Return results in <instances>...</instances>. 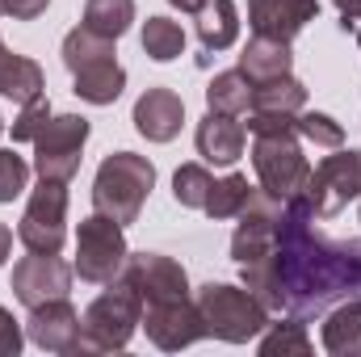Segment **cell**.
I'll return each mask as SVG.
<instances>
[{
  "instance_id": "1",
  "label": "cell",
  "mask_w": 361,
  "mask_h": 357,
  "mask_svg": "<svg viewBox=\"0 0 361 357\" xmlns=\"http://www.w3.org/2000/svg\"><path fill=\"white\" fill-rule=\"evenodd\" d=\"M240 269L265 311L311 320L336 303H361V240H328L302 193L286 202L273 248Z\"/></svg>"
},
{
  "instance_id": "2",
  "label": "cell",
  "mask_w": 361,
  "mask_h": 357,
  "mask_svg": "<svg viewBox=\"0 0 361 357\" xmlns=\"http://www.w3.org/2000/svg\"><path fill=\"white\" fill-rule=\"evenodd\" d=\"M298 114H261L248 109V135H252V169L261 189L277 193L281 202L298 198L302 185L311 177V160L302 156L298 131H294Z\"/></svg>"
},
{
  "instance_id": "3",
  "label": "cell",
  "mask_w": 361,
  "mask_h": 357,
  "mask_svg": "<svg viewBox=\"0 0 361 357\" xmlns=\"http://www.w3.org/2000/svg\"><path fill=\"white\" fill-rule=\"evenodd\" d=\"M156 189V164L139 152H109L92 177V210L109 214L114 223L130 227Z\"/></svg>"
},
{
  "instance_id": "4",
  "label": "cell",
  "mask_w": 361,
  "mask_h": 357,
  "mask_svg": "<svg viewBox=\"0 0 361 357\" xmlns=\"http://www.w3.org/2000/svg\"><path fill=\"white\" fill-rule=\"evenodd\" d=\"M197 315L206 337L227 341V345H248L269 328V311L257 303V294L248 286H231V282H206L197 294Z\"/></svg>"
},
{
  "instance_id": "5",
  "label": "cell",
  "mask_w": 361,
  "mask_h": 357,
  "mask_svg": "<svg viewBox=\"0 0 361 357\" xmlns=\"http://www.w3.org/2000/svg\"><path fill=\"white\" fill-rule=\"evenodd\" d=\"M143 324V298L126 277L109 282L80 315V353H118Z\"/></svg>"
},
{
  "instance_id": "6",
  "label": "cell",
  "mask_w": 361,
  "mask_h": 357,
  "mask_svg": "<svg viewBox=\"0 0 361 357\" xmlns=\"http://www.w3.org/2000/svg\"><path fill=\"white\" fill-rule=\"evenodd\" d=\"M126 257H130V248H126V227L122 223H114L109 214H101V210H92L89 219H80V231H76V277L80 282H92V286H109V282H118L122 277V269H126Z\"/></svg>"
},
{
  "instance_id": "7",
  "label": "cell",
  "mask_w": 361,
  "mask_h": 357,
  "mask_svg": "<svg viewBox=\"0 0 361 357\" xmlns=\"http://www.w3.org/2000/svg\"><path fill=\"white\" fill-rule=\"evenodd\" d=\"M89 118L80 114H51L47 126L34 135V173L42 181H68L80 173V152L89 143Z\"/></svg>"
},
{
  "instance_id": "8",
  "label": "cell",
  "mask_w": 361,
  "mask_h": 357,
  "mask_svg": "<svg viewBox=\"0 0 361 357\" xmlns=\"http://www.w3.org/2000/svg\"><path fill=\"white\" fill-rule=\"evenodd\" d=\"M353 198H361V152H353V147H332V156H324L311 169V177L302 185V202L311 206L315 219H332Z\"/></svg>"
},
{
  "instance_id": "9",
  "label": "cell",
  "mask_w": 361,
  "mask_h": 357,
  "mask_svg": "<svg viewBox=\"0 0 361 357\" xmlns=\"http://www.w3.org/2000/svg\"><path fill=\"white\" fill-rule=\"evenodd\" d=\"M17 240L25 244V253H63L68 240V185L63 181H42L30 193L21 223H17Z\"/></svg>"
},
{
  "instance_id": "10",
  "label": "cell",
  "mask_w": 361,
  "mask_h": 357,
  "mask_svg": "<svg viewBox=\"0 0 361 357\" xmlns=\"http://www.w3.org/2000/svg\"><path fill=\"white\" fill-rule=\"evenodd\" d=\"M281 210H286V202H281L277 193L252 185L244 210L235 214V219H240V227H235V236H231V261H235V265H248V261H257V257L269 253L273 236H277V223H281Z\"/></svg>"
},
{
  "instance_id": "11",
  "label": "cell",
  "mask_w": 361,
  "mask_h": 357,
  "mask_svg": "<svg viewBox=\"0 0 361 357\" xmlns=\"http://www.w3.org/2000/svg\"><path fill=\"white\" fill-rule=\"evenodd\" d=\"M72 277L76 269L68 261H59V253H30L13 265V294L17 303L30 311V307H42L51 298H68L72 294Z\"/></svg>"
},
{
  "instance_id": "12",
  "label": "cell",
  "mask_w": 361,
  "mask_h": 357,
  "mask_svg": "<svg viewBox=\"0 0 361 357\" xmlns=\"http://www.w3.org/2000/svg\"><path fill=\"white\" fill-rule=\"evenodd\" d=\"M122 277L135 286V294L147 303H173V298H193L189 294V273L164 253H130Z\"/></svg>"
},
{
  "instance_id": "13",
  "label": "cell",
  "mask_w": 361,
  "mask_h": 357,
  "mask_svg": "<svg viewBox=\"0 0 361 357\" xmlns=\"http://www.w3.org/2000/svg\"><path fill=\"white\" fill-rule=\"evenodd\" d=\"M143 332H147V341L156 345V349H164V353H180V349H189L193 341H202L206 337V328H202V315H197V303L193 298H173V303H147L143 307V324H139Z\"/></svg>"
},
{
  "instance_id": "14",
  "label": "cell",
  "mask_w": 361,
  "mask_h": 357,
  "mask_svg": "<svg viewBox=\"0 0 361 357\" xmlns=\"http://www.w3.org/2000/svg\"><path fill=\"white\" fill-rule=\"evenodd\" d=\"M25 337L47 353H80V311L72 298H51L42 307H30Z\"/></svg>"
},
{
  "instance_id": "15",
  "label": "cell",
  "mask_w": 361,
  "mask_h": 357,
  "mask_svg": "<svg viewBox=\"0 0 361 357\" xmlns=\"http://www.w3.org/2000/svg\"><path fill=\"white\" fill-rule=\"evenodd\" d=\"M319 17V0H248V25L261 38L294 42Z\"/></svg>"
},
{
  "instance_id": "16",
  "label": "cell",
  "mask_w": 361,
  "mask_h": 357,
  "mask_svg": "<svg viewBox=\"0 0 361 357\" xmlns=\"http://www.w3.org/2000/svg\"><path fill=\"white\" fill-rule=\"evenodd\" d=\"M130 122L147 143H173L180 135V122H185V101L173 89H147L135 101Z\"/></svg>"
},
{
  "instance_id": "17",
  "label": "cell",
  "mask_w": 361,
  "mask_h": 357,
  "mask_svg": "<svg viewBox=\"0 0 361 357\" xmlns=\"http://www.w3.org/2000/svg\"><path fill=\"white\" fill-rule=\"evenodd\" d=\"M244 143H248V131H244V122L231 118V114L206 109V118H202L197 131H193V147H197V156H202L206 164H235V160L244 156Z\"/></svg>"
},
{
  "instance_id": "18",
  "label": "cell",
  "mask_w": 361,
  "mask_h": 357,
  "mask_svg": "<svg viewBox=\"0 0 361 357\" xmlns=\"http://www.w3.org/2000/svg\"><path fill=\"white\" fill-rule=\"evenodd\" d=\"M0 97H8V101H17V105H30V101L47 97V76H42V68H38L30 55L8 51L4 38H0Z\"/></svg>"
},
{
  "instance_id": "19",
  "label": "cell",
  "mask_w": 361,
  "mask_h": 357,
  "mask_svg": "<svg viewBox=\"0 0 361 357\" xmlns=\"http://www.w3.org/2000/svg\"><path fill=\"white\" fill-rule=\"evenodd\" d=\"M290 68H294V51H290V42H281V38H261V34H252V42H248L244 55H240V72H244L252 85L290 76Z\"/></svg>"
},
{
  "instance_id": "20",
  "label": "cell",
  "mask_w": 361,
  "mask_h": 357,
  "mask_svg": "<svg viewBox=\"0 0 361 357\" xmlns=\"http://www.w3.org/2000/svg\"><path fill=\"white\" fill-rule=\"evenodd\" d=\"M324 349L332 357H361V303H336L332 311H324V332H319Z\"/></svg>"
},
{
  "instance_id": "21",
  "label": "cell",
  "mask_w": 361,
  "mask_h": 357,
  "mask_svg": "<svg viewBox=\"0 0 361 357\" xmlns=\"http://www.w3.org/2000/svg\"><path fill=\"white\" fill-rule=\"evenodd\" d=\"M122 89H126V68L118 59H101V63L72 72V92L89 105H114Z\"/></svg>"
},
{
  "instance_id": "22",
  "label": "cell",
  "mask_w": 361,
  "mask_h": 357,
  "mask_svg": "<svg viewBox=\"0 0 361 357\" xmlns=\"http://www.w3.org/2000/svg\"><path fill=\"white\" fill-rule=\"evenodd\" d=\"M193 25H197V42L206 51H227L240 38V8H235V0H206L193 13Z\"/></svg>"
},
{
  "instance_id": "23",
  "label": "cell",
  "mask_w": 361,
  "mask_h": 357,
  "mask_svg": "<svg viewBox=\"0 0 361 357\" xmlns=\"http://www.w3.org/2000/svg\"><path fill=\"white\" fill-rule=\"evenodd\" d=\"M206 109H214V114H231V118H244V114L252 109V80H248L240 68L219 72V76L206 85Z\"/></svg>"
},
{
  "instance_id": "24",
  "label": "cell",
  "mask_w": 361,
  "mask_h": 357,
  "mask_svg": "<svg viewBox=\"0 0 361 357\" xmlns=\"http://www.w3.org/2000/svg\"><path fill=\"white\" fill-rule=\"evenodd\" d=\"M257 349H261V357H311L315 353L302 315H286L281 324H269L257 337Z\"/></svg>"
},
{
  "instance_id": "25",
  "label": "cell",
  "mask_w": 361,
  "mask_h": 357,
  "mask_svg": "<svg viewBox=\"0 0 361 357\" xmlns=\"http://www.w3.org/2000/svg\"><path fill=\"white\" fill-rule=\"evenodd\" d=\"M114 55H118V51H114V38L89 30L85 21H80L76 30H68V38H63V68H68V72H80V68L101 63V59H114Z\"/></svg>"
},
{
  "instance_id": "26",
  "label": "cell",
  "mask_w": 361,
  "mask_h": 357,
  "mask_svg": "<svg viewBox=\"0 0 361 357\" xmlns=\"http://www.w3.org/2000/svg\"><path fill=\"white\" fill-rule=\"evenodd\" d=\"M302 105H307V85L294 76L252 85V109H261V114H302Z\"/></svg>"
},
{
  "instance_id": "27",
  "label": "cell",
  "mask_w": 361,
  "mask_h": 357,
  "mask_svg": "<svg viewBox=\"0 0 361 357\" xmlns=\"http://www.w3.org/2000/svg\"><path fill=\"white\" fill-rule=\"evenodd\" d=\"M139 42H143V51L156 63H173L177 55H185V30H180L173 17H147Z\"/></svg>"
},
{
  "instance_id": "28",
  "label": "cell",
  "mask_w": 361,
  "mask_h": 357,
  "mask_svg": "<svg viewBox=\"0 0 361 357\" xmlns=\"http://www.w3.org/2000/svg\"><path fill=\"white\" fill-rule=\"evenodd\" d=\"M85 25L118 42L135 25V0H85Z\"/></svg>"
},
{
  "instance_id": "29",
  "label": "cell",
  "mask_w": 361,
  "mask_h": 357,
  "mask_svg": "<svg viewBox=\"0 0 361 357\" xmlns=\"http://www.w3.org/2000/svg\"><path fill=\"white\" fill-rule=\"evenodd\" d=\"M248 193H252V185L244 173H227L223 181H214V189H210V198H206V214L210 219H235L240 210H244V202H248Z\"/></svg>"
},
{
  "instance_id": "30",
  "label": "cell",
  "mask_w": 361,
  "mask_h": 357,
  "mask_svg": "<svg viewBox=\"0 0 361 357\" xmlns=\"http://www.w3.org/2000/svg\"><path fill=\"white\" fill-rule=\"evenodd\" d=\"M210 189H214V177H210L206 164H180L177 173H173V198L185 210H206Z\"/></svg>"
},
{
  "instance_id": "31",
  "label": "cell",
  "mask_w": 361,
  "mask_h": 357,
  "mask_svg": "<svg viewBox=\"0 0 361 357\" xmlns=\"http://www.w3.org/2000/svg\"><path fill=\"white\" fill-rule=\"evenodd\" d=\"M294 131H298V139H307V143H315V147H345V126L332 118V114H319V109H302L298 118H294Z\"/></svg>"
},
{
  "instance_id": "32",
  "label": "cell",
  "mask_w": 361,
  "mask_h": 357,
  "mask_svg": "<svg viewBox=\"0 0 361 357\" xmlns=\"http://www.w3.org/2000/svg\"><path fill=\"white\" fill-rule=\"evenodd\" d=\"M30 185V164L13 152V147H0V206L21 198Z\"/></svg>"
},
{
  "instance_id": "33",
  "label": "cell",
  "mask_w": 361,
  "mask_h": 357,
  "mask_svg": "<svg viewBox=\"0 0 361 357\" xmlns=\"http://www.w3.org/2000/svg\"><path fill=\"white\" fill-rule=\"evenodd\" d=\"M47 118H51V101H47V97L21 105L17 118H13V143H34V135L47 126Z\"/></svg>"
},
{
  "instance_id": "34",
  "label": "cell",
  "mask_w": 361,
  "mask_h": 357,
  "mask_svg": "<svg viewBox=\"0 0 361 357\" xmlns=\"http://www.w3.org/2000/svg\"><path fill=\"white\" fill-rule=\"evenodd\" d=\"M21 345H25V332H21V324L13 320V311L0 303V357H17Z\"/></svg>"
},
{
  "instance_id": "35",
  "label": "cell",
  "mask_w": 361,
  "mask_h": 357,
  "mask_svg": "<svg viewBox=\"0 0 361 357\" xmlns=\"http://www.w3.org/2000/svg\"><path fill=\"white\" fill-rule=\"evenodd\" d=\"M47 4L51 0H4V17H13V21H38L47 13Z\"/></svg>"
},
{
  "instance_id": "36",
  "label": "cell",
  "mask_w": 361,
  "mask_h": 357,
  "mask_svg": "<svg viewBox=\"0 0 361 357\" xmlns=\"http://www.w3.org/2000/svg\"><path fill=\"white\" fill-rule=\"evenodd\" d=\"M332 4H336V13L345 17V30L361 21V0H332Z\"/></svg>"
},
{
  "instance_id": "37",
  "label": "cell",
  "mask_w": 361,
  "mask_h": 357,
  "mask_svg": "<svg viewBox=\"0 0 361 357\" xmlns=\"http://www.w3.org/2000/svg\"><path fill=\"white\" fill-rule=\"evenodd\" d=\"M8 253H13V231H8V227L0 223V265L8 261Z\"/></svg>"
},
{
  "instance_id": "38",
  "label": "cell",
  "mask_w": 361,
  "mask_h": 357,
  "mask_svg": "<svg viewBox=\"0 0 361 357\" xmlns=\"http://www.w3.org/2000/svg\"><path fill=\"white\" fill-rule=\"evenodd\" d=\"M169 4H173V8H180V13H197L206 0H169Z\"/></svg>"
},
{
  "instance_id": "39",
  "label": "cell",
  "mask_w": 361,
  "mask_h": 357,
  "mask_svg": "<svg viewBox=\"0 0 361 357\" xmlns=\"http://www.w3.org/2000/svg\"><path fill=\"white\" fill-rule=\"evenodd\" d=\"M0 135H4V118H0Z\"/></svg>"
},
{
  "instance_id": "40",
  "label": "cell",
  "mask_w": 361,
  "mask_h": 357,
  "mask_svg": "<svg viewBox=\"0 0 361 357\" xmlns=\"http://www.w3.org/2000/svg\"><path fill=\"white\" fill-rule=\"evenodd\" d=\"M357 47H361V30H357Z\"/></svg>"
},
{
  "instance_id": "41",
  "label": "cell",
  "mask_w": 361,
  "mask_h": 357,
  "mask_svg": "<svg viewBox=\"0 0 361 357\" xmlns=\"http://www.w3.org/2000/svg\"><path fill=\"white\" fill-rule=\"evenodd\" d=\"M0 13H4V0H0Z\"/></svg>"
}]
</instances>
